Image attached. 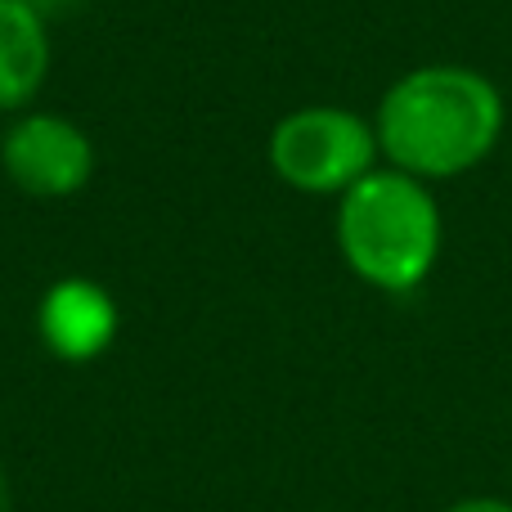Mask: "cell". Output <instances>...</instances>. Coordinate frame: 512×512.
<instances>
[{"label": "cell", "instance_id": "cell-1", "mask_svg": "<svg viewBox=\"0 0 512 512\" xmlns=\"http://www.w3.org/2000/svg\"><path fill=\"white\" fill-rule=\"evenodd\" d=\"M373 131L396 171L450 180L490 158L504 131V99L481 72L432 63L400 77L382 95Z\"/></svg>", "mask_w": 512, "mask_h": 512}, {"label": "cell", "instance_id": "cell-2", "mask_svg": "<svg viewBox=\"0 0 512 512\" xmlns=\"http://www.w3.org/2000/svg\"><path fill=\"white\" fill-rule=\"evenodd\" d=\"M337 248L378 292H414L441 256V212L427 185L405 171L373 167L337 207Z\"/></svg>", "mask_w": 512, "mask_h": 512}, {"label": "cell", "instance_id": "cell-3", "mask_svg": "<svg viewBox=\"0 0 512 512\" xmlns=\"http://www.w3.org/2000/svg\"><path fill=\"white\" fill-rule=\"evenodd\" d=\"M378 131L351 108L310 104L270 131V167L301 194H346L373 171Z\"/></svg>", "mask_w": 512, "mask_h": 512}, {"label": "cell", "instance_id": "cell-4", "mask_svg": "<svg viewBox=\"0 0 512 512\" xmlns=\"http://www.w3.org/2000/svg\"><path fill=\"white\" fill-rule=\"evenodd\" d=\"M0 167L27 198H72L95 176V144L59 113H23L0 135Z\"/></svg>", "mask_w": 512, "mask_h": 512}, {"label": "cell", "instance_id": "cell-5", "mask_svg": "<svg viewBox=\"0 0 512 512\" xmlns=\"http://www.w3.org/2000/svg\"><path fill=\"white\" fill-rule=\"evenodd\" d=\"M36 333L45 351L63 364H90L113 346L117 337V301L95 279H59L45 288L36 306Z\"/></svg>", "mask_w": 512, "mask_h": 512}, {"label": "cell", "instance_id": "cell-6", "mask_svg": "<svg viewBox=\"0 0 512 512\" xmlns=\"http://www.w3.org/2000/svg\"><path fill=\"white\" fill-rule=\"evenodd\" d=\"M50 72V32L27 0H0V113H23Z\"/></svg>", "mask_w": 512, "mask_h": 512}, {"label": "cell", "instance_id": "cell-7", "mask_svg": "<svg viewBox=\"0 0 512 512\" xmlns=\"http://www.w3.org/2000/svg\"><path fill=\"white\" fill-rule=\"evenodd\" d=\"M445 512H512V504L499 495H468V499H459V504H450Z\"/></svg>", "mask_w": 512, "mask_h": 512}, {"label": "cell", "instance_id": "cell-8", "mask_svg": "<svg viewBox=\"0 0 512 512\" xmlns=\"http://www.w3.org/2000/svg\"><path fill=\"white\" fill-rule=\"evenodd\" d=\"M27 5H32L36 14L50 23V18H63V14H77V9H86L90 0H27Z\"/></svg>", "mask_w": 512, "mask_h": 512}, {"label": "cell", "instance_id": "cell-9", "mask_svg": "<svg viewBox=\"0 0 512 512\" xmlns=\"http://www.w3.org/2000/svg\"><path fill=\"white\" fill-rule=\"evenodd\" d=\"M0 512H14V495H9V477H5V463H0Z\"/></svg>", "mask_w": 512, "mask_h": 512}]
</instances>
